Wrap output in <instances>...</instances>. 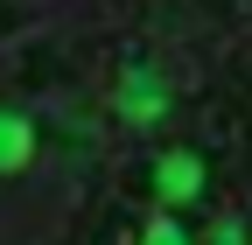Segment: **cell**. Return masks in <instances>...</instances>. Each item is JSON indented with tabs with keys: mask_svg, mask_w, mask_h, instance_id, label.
<instances>
[{
	"mask_svg": "<svg viewBox=\"0 0 252 245\" xmlns=\"http://www.w3.org/2000/svg\"><path fill=\"white\" fill-rule=\"evenodd\" d=\"M35 161V119L14 112V105H0V175H14Z\"/></svg>",
	"mask_w": 252,
	"mask_h": 245,
	"instance_id": "obj_3",
	"label": "cell"
},
{
	"mask_svg": "<svg viewBox=\"0 0 252 245\" xmlns=\"http://www.w3.org/2000/svg\"><path fill=\"white\" fill-rule=\"evenodd\" d=\"M154 196H161V203H196L203 196V161L182 154V147L161 154V161H154Z\"/></svg>",
	"mask_w": 252,
	"mask_h": 245,
	"instance_id": "obj_2",
	"label": "cell"
},
{
	"mask_svg": "<svg viewBox=\"0 0 252 245\" xmlns=\"http://www.w3.org/2000/svg\"><path fill=\"white\" fill-rule=\"evenodd\" d=\"M210 245H245V217H217V231H210Z\"/></svg>",
	"mask_w": 252,
	"mask_h": 245,
	"instance_id": "obj_5",
	"label": "cell"
},
{
	"mask_svg": "<svg viewBox=\"0 0 252 245\" xmlns=\"http://www.w3.org/2000/svg\"><path fill=\"white\" fill-rule=\"evenodd\" d=\"M140 245H189V231H182L175 210H154V224H147V238H140Z\"/></svg>",
	"mask_w": 252,
	"mask_h": 245,
	"instance_id": "obj_4",
	"label": "cell"
},
{
	"mask_svg": "<svg viewBox=\"0 0 252 245\" xmlns=\"http://www.w3.org/2000/svg\"><path fill=\"white\" fill-rule=\"evenodd\" d=\"M119 112L133 119V126H154V119L168 112V91H161V77H154L147 63H133V70L119 77Z\"/></svg>",
	"mask_w": 252,
	"mask_h": 245,
	"instance_id": "obj_1",
	"label": "cell"
}]
</instances>
